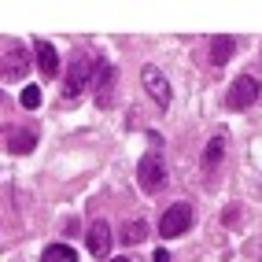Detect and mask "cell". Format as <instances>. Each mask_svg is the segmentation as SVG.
<instances>
[{
	"label": "cell",
	"instance_id": "1",
	"mask_svg": "<svg viewBox=\"0 0 262 262\" xmlns=\"http://www.w3.org/2000/svg\"><path fill=\"white\" fill-rule=\"evenodd\" d=\"M137 181H141L144 192H159L166 185V163L159 151H148L141 163H137Z\"/></svg>",
	"mask_w": 262,
	"mask_h": 262
},
{
	"label": "cell",
	"instance_id": "2",
	"mask_svg": "<svg viewBox=\"0 0 262 262\" xmlns=\"http://www.w3.org/2000/svg\"><path fill=\"white\" fill-rule=\"evenodd\" d=\"M188 229H192V207H188V203H173V207H166V211H163V218H159V233H163L166 240L185 236Z\"/></svg>",
	"mask_w": 262,
	"mask_h": 262
},
{
	"label": "cell",
	"instance_id": "3",
	"mask_svg": "<svg viewBox=\"0 0 262 262\" xmlns=\"http://www.w3.org/2000/svg\"><path fill=\"white\" fill-rule=\"evenodd\" d=\"M258 93H262L258 78H251V74H240V78L229 85V93H225V103H229L233 111H244V107H251V103L258 100Z\"/></svg>",
	"mask_w": 262,
	"mask_h": 262
},
{
	"label": "cell",
	"instance_id": "4",
	"mask_svg": "<svg viewBox=\"0 0 262 262\" xmlns=\"http://www.w3.org/2000/svg\"><path fill=\"white\" fill-rule=\"evenodd\" d=\"M89 81H93V59H89V56H78V59L71 63V71H67V81H63V96H67V100L81 96L85 89H89Z\"/></svg>",
	"mask_w": 262,
	"mask_h": 262
},
{
	"label": "cell",
	"instance_id": "5",
	"mask_svg": "<svg viewBox=\"0 0 262 262\" xmlns=\"http://www.w3.org/2000/svg\"><path fill=\"white\" fill-rule=\"evenodd\" d=\"M141 81H144L148 96L159 103V107H170V85H166V78H163L159 67H144V71H141Z\"/></svg>",
	"mask_w": 262,
	"mask_h": 262
},
{
	"label": "cell",
	"instance_id": "6",
	"mask_svg": "<svg viewBox=\"0 0 262 262\" xmlns=\"http://www.w3.org/2000/svg\"><path fill=\"white\" fill-rule=\"evenodd\" d=\"M115 78H118L115 67L96 63V103H100V107H107V100H111V93H115Z\"/></svg>",
	"mask_w": 262,
	"mask_h": 262
},
{
	"label": "cell",
	"instance_id": "7",
	"mask_svg": "<svg viewBox=\"0 0 262 262\" xmlns=\"http://www.w3.org/2000/svg\"><path fill=\"white\" fill-rule=\"evenodd\" d=\"M26 67H30V56H26V52H23V48H8L4 59H0V74H4V78H23Z\"/></svg>",
	"mask_w": 262,
	"mask_h": 262
},
{
	"label": "cell",
	"instance_id": "8",
	"mask_svg": "<svg viewBox=\"0 0 262 262\" xmlns=\"http://www.w3.org/2000/svg\"><path fill=\"white\" fill-rule=\"evenodd\" d=\"M89 251L96 258H107V251H111V229H107V222L89 225Z\"/></svg>",
	"mask_w": 262,
	"mask_h": 262
},
{
	"label": "cell",
	"instance_id": "9",
	"mask_svg": "<svg viewBox=\"0 0 262 262\" xmlns=\"http://www.w3.org/2000/svg\"><path fill=\"white\" fill-rule=\"evenodd\" d=\"M33 52H37V67H41V74H45V78H56V74H59V52L52 48L48 41H37V48H33Z\"/></svg>",
	"mask_w": 262,
	"mask_h": 262
},
{
	"label": "cell",
	"instance_id": "10",
	"mask_svg": "<svg viewBox=\"0 0 262 262\" xmlns=\"http://www.w3.org/2000/svg\"><path fill=\"white\" fill-rule=\"evenodd\" d=\"M33 144H37V133L33 129H11L8 133V151H15V155L33 151Z\"/></svg>",
	"mask_w": 262,
	"mask_h": 262
},
{
	"label": "cell",
	"instance_id": "11",
	"mask_svg": "<svg viewBox=\"0 0 262 262\" xmlns=\"http://www.w3.org/2000/svg\"><path fill=\"white\" fill-rule=\"evenodd\" d=\"M233 52H236V41L233 37H222V33H218V37H211V63H229L233 59Z\"/></svg>",
	"mask_w": 262,
	"mask_h": 262
},
{
	"label": "cell",
	"instance_id": "12",
	"mask_svg": "<svg viewBox=\"0 0 262 262\" xmlns=\"http://www.w3.org/2000/svg\"><path fill=\"white\" fill-rule=\"evenodd\" d=\"M225 155V137H211L207 141V151H203V170H214Z\"/></svg>",
	"mask_w": 262,
	"mask_h": 262
},
{
	"label": "cell",
	"instance_id": "13",
	"mask_svg": "<svg viewBox=\"0 0 262 262\" xmlns=\"http://www.w3.org/2000/svg\"><path fill=\"white\" fill-rule=\"evenodd\" d=\"M41 262H78V251L74 248H67V244H48Z\"/></svg>",
	"mask_w": 262,
	"mask_h": 262
},
{
	"label": "cell",
	"instance_id": "14",
	"mask_svg": "<svg viewBox=\"0 0 262 262\" xmlns=\"http://www.w3.org/2000/svg\"><path fill=\"white\" fill-rule=\"evenodd\" d=\"M144 236H148V225H144L141 218H137V222H129L126 229H122V240H126V244H141Z\"/></svg>",
	"mask_w": 262,
	"mask_h": 262
},
{
	"label": "cell",
	"instance_id": "15",
	"mask_svg": "<svg viewBox=\"0 0 262 262\" xmlns=\"http://www.w3.org/2000/svg\"><path fill=\"white\" fill-rule=\"evenodd\" d=\"M37 103H41V89L37 85H26L23 89V107H37Z\"/></svg>",
	"mask_w": 262,
	"mask_h": 262
},
{
	"label": "cell",
	"instance_id": "16",
	"mask_svg": "<svg viewBox=\"0 0 262 262\" xmlns=\"http://www.w3.org/2000/svg\"><path fill=\"white\" fill-rule=\"evenodd\" d=\"M151 258H155V262H170V251H166V248H163V251H155V255H151Z\"/></svg>",
	"mask_w": 262,
	"mask_h": 262
},
{
	"label": "cell",
	"instance_id": "17",
	"mask_svg": "<svg viewBox=\"0 0 262 262\" xmlns=\"http://www.w3.org/2000/svg\"><path fill=\"white\" fill-rule=\"evenodd\" d=\"M111 262H129V258H111Z\"/></svg>",
	"mask_w": 262,
	"mask_h": 262
}]
</instances>
